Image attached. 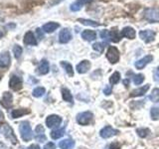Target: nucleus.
I'll return each instance as SVG.
<instances>
[{
  "label": "nucleus",
  "instance_id": "a19ab883",
  "mask_svg": "<svg viewBox=\"0 0 159 149\" xmlns=\"http://www.w3.org/2000/svg\"><path fill=\"white\" fill-rule=\"evenodd\" d=\"M120 146L121 145L118 142H114L111 145V149H119V148H120Z\"/></svg>",
  "mask_w": 159,
  "mask_h": 149
},
{
  "label": "nucleus",
  "instance_id": "b1692460",
  "mask_svg": "<svg viewBox=\"0 0 159 149\" xmlns=\"http://www.w3.org/2000/svg\"><path fill=\"white\" fill-rule=\"evenodd\" d=\"M78 21L83 24V25H86V26H92V27H98L99 26V24L98 22H96V21H93V20H89V19H84V18H80L78 19Z\"/></svg>",
  "mask_w": 159,
  "mask_h": 149
},
{
  "label": "nucleus",
  "instance_id": "f03ea898",
  "mask_svg": "<svg viewBox=\"0 0 159 149\" xmlns=\"http://www.w3.org/2000/svg\"><path fill=\"white\" fill-rule=\"evenodd\" d=\"M143 17L146 21L150 23H158L159 22V9L146 8L143 12Z\"/></svg>",
  "mask_w": 159,
  "mask_h": 149
},
{
  "label": "nucleus",
  "instance_id": "0eeeda50",
  "mask_svg": "<svg viewBox=\"0 0 159 149\" xmlns=\"http://www.w3.org/2000/svg\"><path fill=\"white\" fill-rule=\"evenodd\" d=\"M62 122V117L56 115V114H52V115H49L46 118V125L49 128H53V127H57L59 126Z\"/></svg>",
  "mask_w": 159,
  "mask_h": 149
},
{
  "label": "nucleus",
  "instance_id": "49530a36",
  "mask_svg": "<svg viewBox=\"0 0 159 149\" xmlns=\"http://www.w3.org/2000/svg\"><path fill=\"white\" fill-rule=\"evenodd\" d=\"M0 120H3V113L0 111Z\"/></svg>",
  "mask_w": 159,
  "mask_h": 149
},
{
  "label": "nucleus",
  "instance_id": "aec40b11",
  "mask_svg": "<svg viewBox=\"0 0 159 149\" xmlns=\"http://www.w3.org/2000/svg\"><path fill=\"white\" fill-rule=\"evenodd\" d=\"M82 38L89 42H92L97 38V33L93 30H84L82 32Z\"/></svg>",
  "mask_w": 159,
  "mask_h": 149
},
{
  "label": "nucleus",
  "instance_id": "5701e85b",
  "mask_svg": "<svg viewBox=\"0 0 159 149\" xmlns=\"http://www.w3.org/2000/svg\"><path fill=\"white\" fill-rule=\"evenodd\" d=\"M30 113L29 109L26 108H18V109H14V111L11 112V116L12 118H18L22 115H25V114H28Z\"/></svg>",
  "mask_w": 159,
  "mask_h": 149
},
{
  "label": "nucleus",
  "instance_id": "4468645a",
  "mask_svg": "<svg viewBox=\"0 0 159 149\" xmlns=\"http://www.w3.org/2000/svg\"><path fill=\"white\" fill-rule=\"evenodd\" d=\"M23 43L25 45H30V46H36L38 42H37L36 38H35L34 34L31 31H28L26 34L24 35Z\"/></svg>",
  "mask_w": 159,
  "mask_h": 149
},
{
  "label": "nucleus",
  "instance_id": "f704fd0d",
  "mask_svg": "<svg viewBox=\"0 0 159 149\" xmlns=\"http://www.w3.org/2000/svg\"><path fill=\"white\" fill-rule=\"evenodd\" d=\"M149 98H150L152 102H156L159 98V88H154L152 91V94L149 97Z\"/></svg>",
  "mask_w": 159,
  "mask_h": 149
},
{
  "label": "nucleus",
  "instance_id": "f257e3e1",
  "mask_svg": "<svg viewBox=\"0 0 159 149\" xmlns=\"http://www.w3.org/2000/svg\"><path fill=\"white\" fill-rule=\"evenodd\" d=\"M19 132L21 138L24 141H30L33 138V132L32 128L30 126V123L28 121H22L19 125Z\"/></svg>",
  "mask_w": 159,
  "mask_h": 149
},
{
  "label": "nucleus",
  "instance_id": "2eb2a0df",
  "mask_svg": "<svg viewBox=\"0 0 159 149\" xmlns=\"http://www.w3.org/2000/svg\"><path fill=\"white\" fill-rule=\"evenodd\" d=\"M120 34V37H125L127 39H134L136 36V32L132 27H124L121 32L119 33Z\"/></svg>",
  "mask_w": 159,
  "mask_h": 149
},
{
  "label": "nucleus",
  "instance_id": "cd10ccee",
  "mask_svg": "<svg viewBox=\"0 0 159 149\" xmlns=\"http://www.w3.org/2000/svg\"><path fill=\"white\" fill-rule=\"evenodd\" d=\"M45 93H46V89H45L44 88H42V87H38L36 88H34L32 94H33V97H41L44 96Z\"/></svg>",
  "mask_w": 159,
  "mask_h": 149
},
{
  "label": "nucleus",
  "instance_id": "473e14b6",
  "mask_svg": "<svg viewBox=\"0 0 159 149\" xmlns=\"http://www.w3.org/2000/svg\"><path fill=\"white\" fill-rule=\"evenodd\" d=\"M83 8V5L82 4H80L78 1L76 2H74L71 4V6H70V9H71V11L73 12H77V11H80Z\"/></svg>",
  "mask_w": 159,
  "mask_h": 149
},
{
  "label": "nucleus",
  "instance_id": "f3484780",
  "mask_svg": "<svg viewBox=\"0 0 159 149\" xmlns=\"http://www.w3.org/2000/svg\"><path fill=\"white\" fill-rule=\"evenodd\" d=\"M89 68H91V63H89L88 60H84V61H82L81 63L77 65L76 70L79 74H86L89 70Z\"/></svg>",
  "mask_w": 159,
  "mask_h": 149
},
{
  "label": "nucleus",
  "instance_id": "1a4fd4ad",
  "mask_svg": "<svg viewBox=\"0 0 159 149\" xmlns=\"http://www.w3.org/2000/svg\"><path fill=\"white\" fill-rule=\"evenodd\" d=\"M119 131L116 130V129H114L112 128L111 126H106V127H103L101 131H99V135H101V137L104 138V139H107V138H109V137H111L113 135H116V134L118 133Z\"/></svg>",
  "mask_w": 159,
  "mask_h": 149
},
{
  "label": "nucleus",
  "instance_id": "f8f14e48",
  "mask_svg": "<svg viewBox=\"0 0 159 149\" xmlns=\"http://www.w3.org/2000/svg\"><path fill=\"white\" fill-rule=\"evenodd\" d=\"M11 64V57H10L9 52H4L0 55V68L6 69Z\"/></svg>",
  "mask_w": 159,
  "mask_h": 149
},
{
  "label": "nucleus",
  "instance_id": "7c9ffc66",
  "mask_svg": "<svg viewBox=\"0 0 159 149\" xmlns=\"http://www.w3.org/2000/svg\"><path fill=\"white\" fill-rule=\"evenodd\" d=\"M144 81V76L142 74H135V76L133 77V83L134 84H136V86H139V84H141Z\"/></svg>",
  "mask_w": 159,
  "mask_h": 149
},
{
  "label": "nucleus",
  "instance_id": "39448f33",
  "mask_svg": "<svg viewBox=\"0 0 159 149\" xmlns=\"http://www.w3.org/2000/svg\"><path fill=\"white\" fill-rule=\"evenodd\" d=\"M22 84H23V81L22 79L18 77L17 74H12L11 78H10L9 81V87L13 91H19V89L22 88Z\"/></svg>",
  "mask_w": 159,
  "mask_h": 149
},
{
  "label": "nucleus",
  "instance_id": "393cba45",
  "mask_svg": "<svg viewBox=\"0 0 159 149\" xmlns=\"http://www.w3.org/2000/svg\"><path fill=\"white\" fill-rule=\"evenodd\" d=\"M62 97H63V99L65 102H73V96H72L71 92H70L68 88H62Z\"/></svg>",
  "mask_w": 159,
  "mask_h": 149
},
{
  "label": "nucleus",
  "instance_id": "58836bf2",
  "mask_svg": "<svg viewBox=\"0 0 159 149\" xmlns=\"http://www.w3.org/2000/svg\"><path fill=\"white\" fill-rule=\"evenodd\" d=\"M153 78H154V81H156V82L159 81V66H158V68L155 70V71H154Z\"/></svg>",
  "mask_w": 159,
  "mask_h": 149
},
{
  "label": "nucleus",
  "instance_id": "20e7f679",
  "mask_svg": "<svg viewBox=\"0 0 159 149\" xmlns=\"http://www.w3.org/2000/svg\"><path fill=\"white\" fill-rule=\"evenodd\" d=\"M107 59L111 64H116L119 61V51L116 47L111 46L107 52Z\"/></svg>",
  "mask_w": 159,
  "mask_h": 149
},
{
  "label": "nucleus",
  "instance_id": "7ed1b4c3",
  "mask_svg": "<svg viewBox=\"0 0 159 149\" xmlns=\"http://www.w3.org/2000/svg\"><path fill=\"white\" fill-rule=\"evenodd\" d=\"M93 119V113L91 111H84L77 115V121L81 125H88Z\"/></svg>",
  "mask_w": 159,
  "mask_h": 149
},
{
  "label": "nucleus",
  "instance_id": "bb28decb",
  "mask_svg": "<svg viewBox=\"0 0 159 149\" xmlns=\"http://www.w3.org/2000/svg\"><path fill=\"white\" fill-rule=\"evenodd\" d=\"M64 134H65V127L55 129V130H53L51 132V137L53 139H59V138H61Z\"/></svg>",
  "mask_w": 159,
  "mask_h": 149
},
{
  "label": "nucleus",
  "instance_id": "c9c22d12",
  "mask_svg": "<svg viewBox=\"0 0 159 149\" xmlns=\"http://www.w3.org/2000/svg\"><path fill=\"white\" fill-rule=\"evenodd\" d=\"M151 118L154 119V120H157V119H159V109L156 108V107H153L151 109Z\"/></svg>",
  "mask_w": 159,
  "mask_h": 149
},
{
  "label": "nucleus",
  "instance_id": "a878e982",
  "mask_svg": "<svg viewBox=\"0 0 159 149\" xmlns=\"http://www.w3.org/2000/svg\"><path fill=\"white\" fill-rule=\"evenodd\" d=\"M61 66L65 69V71H66V73L69 74L70 77H73L74 76V69L72 67V65L68 63V62H61Z\"/></svg>",
  "mask_w": 159,
  "mask_h": 149
},
{
  "label": "nucleus",
  "instance_id": "ddd939ff",
  "mask_svg": "<svg viewBox=\"0 0 159 149\" xmlns=\"http://www.w3.org/2000/svg\"><path fill=\"white\" fill-rule=\"evenodd\" d=\"M152 60H153V57L151 56V55H147V56L143 57L142 59L139 60V61H137L134 66H135V68L137 70H142L144 67L146 66V65H148L149 63H151Z\"/></svg>",
  "mask_w": 159,
  "mask_h": 149
},
{
  "label": "nucleus",
  "instance_id": "c756f323",
  "mask_svg": "<svg viewBox=\"0 0 159 149\" xmlns=\"http://www.w3.org/2000/svg\"><path fill=\"white\" fill-rule=\"evenodd\" d=\"M22 52H23L22 47H21V46H19V45H15L14 48H13V53H14L15 58H16V59H19L20 57H21Z\"/></svg>",
  "mask_w": 159,
  "mask_h": 149
},
{
  "label": "nucleus",
  "instance_id": "a18cd8bd",
  "mask_svg": "<svg viewBox=\"0 0 159 149\" xmlns=\"http://www.w3.org/2000/svg\"><path fill=\"white\" fill-rule=\"evenodd\" d=\"M128 83H129V79H124V81H123V84H125V86H127Z\"/></svg>",
  "mask_w": 159,
  "mask_h": 149
},
{
  "label": "nucleus",
  "instance_id": "79ce46f5",
  "mask_svg": "<svg viewBox=\"0 0 159 149\" xmlns=\"http://www.w3.org/2000/svg\"><path fill=\"white\" fill-rule=\"evenodd\" d=\"M77 1L80 3V4H82V5H84V4H89V3H91L93 0H77Z\"/></svg>",
  "mask_w": 159,
  "mask_h": 149
},
{
  "label": "nucleus",
  "instance_id": "423d86ee",
  "mask_svg": "<svg viewBox=\"0 0 159 149\" xmlns=\"http://www.w3.org/2000/svg\"><path fill=\"white\" fill-rule=\"evenodd\" d=\"M2 132L4 133L5 137H6L8 140H10L13 144H17V142H18L17 141V137L14 134L13 129L9 125H7V124H4V125L2 126Z\"/></svg>",
  "mask_w": 159,
  "mask_h": 149
},
{
  "label": "nucleus",
  "instance_id": "37998d69",
  "mask_svg": "<svg viewBox=\"0 0 159 149\" xmlns=\"http://www.w3.org/2000/svg\"><path fill=\"white\" fill-rule=\"evenodd\" d=\"M41 30H42V29L38 28V29H37V34H38V36H39V37H41V39H42V38H43V33L41 32Z\"/></svg>",
  "mask_w": 159,
  "mask_h": 149
},
{
  "label": "nucleus",
  "instance_id": "4c0bfd02",
  "mask_svg": "<svg viewBox=\"0 0 159 149\" xmlns=\"http://www.w3.org/2000/svg\"><path fill=\"white\" fill-rule=\"evenodd\" d=\"M111 91H112L111 86H106V88H103V93L106 96H109V94L111 93Z\"/></svg>",
  "mask_w": 159,
  "mask_h": 149
},
{
  "label": "nucleus",
  "instance_id": "a211bd4d",
  "mask_svg": "<svg viewBox=\"0 0 159 149\" xmlns=\"http://www.w3.org/2000/svg\"><path fill=\"white\" fill-rule=\"evenodd\" d=\"M50 71V65H49V62L47 60H42L41 63H40L39 67L37 69V73L39 74H48Z\"/></svg>",
  "mask_w": 159,
  "mask_h": 149
},
{
  "label": "nucleus",
  "instance_id": "de8ad7c7",
  "mask_svg": "<svg viewBox=\"0 0 159 149\" xmlns=\"http://www.w3.org/2000/svg\"><path fill=\"white\" fill-rule=\"evenodd\" d=\"M3 36H4V33H3V32L1 31V30H0V39H1V38H2Z\"/></svg>",
  "mask_w": 159,
  "mask_h": 149
},
{
  "label": "nucleus",
  "instance_id": "6e6552de",
  "mask_svg": "<svg viewBox=\"0 0 159 149\" xmlns=\"http://www.w3.org/2000/svg\"><path fill=\"white\" fill-rule=\"evenodd\" d=\"M0 103L4 108H10L13 104V96L11 93L5 92L0 99Z\"/></svg>",
  "mask_w": 159,
  "mask_h": 149
},
{
  "label": "nucleus",
  "instance_id": "412c9836",
  "mask_svg": "<svg viewBox=\"0 0 159 149\" xmlns=\"http://www.w3.org/2000/svg\"><path fill=\"white\" fill-rule=\"evenodd\" d=\"M75 146V141L72 139H64V140L60 141L59 147L61 149H73Z\"/></svg>",
  "mask_w": 159,
  "mask_h": 149
},
{
  "label": "nucleus",
  "instance_id": "e433bc0d",
  "mask_svg": "<svg viewBox=\"0 0 159 149\" xmlns=\"http://www.w3.org/2000/svg\"><path fill=\"white\" fill-rule=\"evenodd\" d=\"M99 36L102 39L109 40V31H107V30H102V31H101V33H99Z\"/></svg>",
  "mask_w": 159,
  "mask_h": 149
},
{
  "label": "nucleus",
  "instance_id": "c03bdc74",
  "mask_svg": "<svg viewBox=\"0 0 159 149\" xmlns=\"http://www.w3.org/2000/svg\"><path fill=\"white\" fill-rule=\"evenodd\" d=\"M27 149H41L40 148L38 145H36V144H34V145H31L29 148H27Z\"/></svg>",
  "mask_w": 159,
  "mask_h": 149
},
{
  "label": "nucleus",
  "instance_id": "ea45409f",
  "mask_svg": "<svg viewBox=\"0 0 159 149\" xmlns=\"http://www.w3.org/2000/svg\"><path fill=\"white\" fill-rule=\"evenodd\" d=\"M55 148H56V145L53 142H49L44 146V149H55Z\"/></svg>",
  "mask_w": 159,
  "mask_h": 149
},
{
  "label": "nucleus",
  "instance_id": "09e8293b",
  "mask_svg": "<svg viewBox=\"0 0 159 149\" xmlns=\"http://www.w3.org/2000/svg\"><path fill=\"white\" fill-rule=\"evenodd\" d=\"M0 79H1V78H0Z\"/></svg>",
  "mask_w": 159,
  "mask_h": 149
},
{
  "label": "nucleus",
  "instance_id": "72a5a7b5",
  "mask_svg": "<svg viewBox=\"0 0 159 149\" xmlns=\"http://www.w3.org/2000/svg\"><path fill=\"white\" fill-rule=\"evenodd\" d=\"M93 49L98 53H102L104 50V44L103 43H94L93 45Z\"/></svg>",
  "mask_w": 159,
  "mask_h": 149
},
{
  "label": "nucleus",
  "instance_id": "dca6fc26",
  "mask_svg": "<svg viewBox=\"0 0 159 149\" xmlns=\"http://www.w3.org/2000/svg\"><path fill=\"white\" fill-rule=\"evenodd\" d=\"M44 132H45L44 127L41 125V124L37 125L36 129H35V138H36L37 141H39V142L46 141V135H45Z\"/></svg>",
  "mask_w": 159,
  "mask_h": 149
},
{
  "label": "nucleus",
  "instance_id": "9d476101",
  "mask_svg": "<svg viewBox=\"0 0 159 149\" xmlns=\"http://www.w3.org/2000/svg\"><path fill=\"white\" fill-rule=\"evenodd\" d=\"M139 37L145 43L152 42L155 38V32L152 31V30H143V31L139 32Z\"/></svg>",
  "mask_w": 159,
  "mask_h": 149
},
{
  "label": "nucleus",
  "instance_id": "c85d7f7f",
  "mask_svg": "<svg viewBox=\"0 0 159 149\" xmlns=\"http://www.w3.org/2000/svg\"><path fill=\"white\" fill-rule=\"evenodd\" d=\"M119 81H120V74L118 72H114L109 78V83L111 84H116Z\"/></svg>",
  "mask_w": 159,
  "mask_h": 149
},
{
  "label": "nucleus",
  "instance_id": "9b49d317",
  "mask_svg": "<svg viewBox=\"0 0 159 149\" xmlns=\"http://www.w3.org/2000/svg\"><path fill=\"white\" fill-rule=\"evenodd\" d=\"M72 39V33L68 28H64L61 30V32L59 34V42L62 44H66L70 42V40Z\"/></svg>",
  "mask_w": 159,
  "mask_h": 149
},
{
  "label": "nucleus",
  "instance_id": "6ab92c4d",
  "mask_svg": "<svg viewBox=\"0 0 159 149\" xmlns=\"http://www.w3.org/2000/svg\"><path fill=\"white\" fill-rule=\"evenodd\" d=\"M60 27V24L56 22H49L43 25L42 30L45 33H53L55 30H57Z\"/></svg>",
  "mask_w": 159,
  "mask_h": 149
},
{
  "label": "nucleus",
  "instance_id": "2f4dec72",
  "mask_svg": "<svg viewBox=\"0 0 159 149\" xmlns=\"http://www.w3.org/2000/svg\"><path fill=\"white\" fill-rule=\"evenodd\" d=\"M136 132H137V134L139 136L144 138V137H146L149 133H150V130H149L148 128H138V129H136Z\"/></svg>",
  "mask_w": 159,
  "mask_h": 149
},
{
  "label": "nucleus",
  "instance_id": "4be33fe9",
  "mask_svg": "<svg viewBox=\"0 0 159 149\" xmlns=\"http://www.w3.org/2000/svg\"><path fill=\"white\" fill-rule=\"evenodd\" d=\"M148 89H149V84H145V86H143L141 88L134 89V91L131 93L130 97H141V96H143V94L148 91Z\"/></svg>",
  "mask_w": 159,
  "mask_h": 149
}]
</instances>
